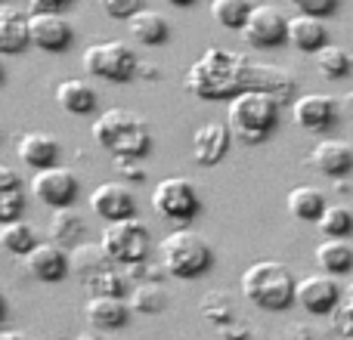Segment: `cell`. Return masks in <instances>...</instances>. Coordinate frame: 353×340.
<instances>
[{"mask_svg":"<svg viewBox=\"0 0 353 340\" xmlns=\"http://www.w3.org/2000/svg\"><path fill=\"white\" fill-rule=\"evenodd\" d=\"M341 300H344L341 285H338V279L329 273H313L298 281V304L304 306L307 312H313V316H329V312H335L338 306H341Z\"/></svg>","mask_w":353,"mask_h":340,"instance_id":"obj_11","label":"cell"},{"mask_svg":"<svg viewBox=\"0 0 353 340\" xmlns=\"http://www.w3.org/2000/svg\"><path fill=\"white\" fill-rule=\"evenodd\" d=\"M25 211V195L22 189H12V192H0V220L10 223V220H19V213Z\"/></svg>","mask_w":353,"mask_h":340,"instance_id":"obj_38","label":"cell"},{"mask_svg":"<svg viewBox=\"0 0 353 340\" xmlns=\"http://www.w3.org/2000/svg\"><path fill=\"white\" fill-rule=\"evenodd\" d=\"M87 291H90V297H130V291H134V279H130V273H121V269H115V263H112L105 273H99L93 281H87Z\"/></svg>","mask_w":353,"mask_h":340,"instance_id":"obj_30","label":"cell"},{"mask_svg":"<svg viewBox=\"0 0 353 340\" xmlns=\"http://www.w3.org/2000/svg\"><path fill=\"white\" fill-rule=\"evenodd\" d=\"M84 232H87V223H84V217L74 211V204L72 207H56L53 217H50V223H47V238L53 244H62V248H74V244H81Z\"/></svg>","mask_w":353,"mask_h":340,"instance_id":"obj_25","label":"cell"},{"mask_svg":"<svg viewBox=\"0 0 353 340\" xmlns=\"http://www.w3.org/2000/svg\"><path fill=\"white\" fill-rule=\"evenodd\" d=\"M186 93L214 103L251 90V59L226 47H208L186 72Z\"/></svg>","mask_w":353,"mask_h":340,"instance_id":"obj_1","label":"cell"},{"mask_svg":"<svg viewBox=\"0 0 353 340\" xmlns=\"http://www.w3.org/2000/svg\"><path fill=\"white\" fill-rule=\"evenodd\" d=\"M84 72L109 84H124L137 78L140 59L124 41H97L84 50Z\"/></svg>","mask_w":353,"mask_h":340,"instance_id":"obj_7","label":"cell"},{"mask_svg":"<svg viewBox=\"0 0 353 340\" xmlns=\"http://www.w3.org/2000/svg\"><path fill=\"white\" fill-rule=\"evenodd\" d=\"M37 229L28 220H10V223H0V248L12 257H25L37 248Z\"/></svg>","mask_w":353,"mask_h":340,"instance_id":"obj_29","label":"cell"},{"mask_svg":"<svg viewBox=\"0 0 353 340\" xmlns=\"http://www.w3.org/2000/svg\"><path fill=\"white\" fill-rule=\"evenodd\" d=\"M130 310L140 312V316H159V312L168 310V294L159 281H143V285H134L130 291Z\"/></svg>","mask_w":353,"mask_h":340,"instance_id":"obj_33","label":"cell"},{"mask_svg":"<svg viewBox=\"0 0 353 340\" xmlns=\"http://www.w3.org/2000/svg\"><path fill=\"white\" fill-rule=\"evenodd\" d=\"M341 111H347V115L353 118V93H347V96L341 99Z\"/></svg>","mask_w":353,"mask_h":340,"instance_id":"obj_45","label":"cell"},{"mask_svg":"<svg viewBox=\"0 0 353 340\" xmlns=\"http://www.w3.org/2000/svg\"><path fill=\"white\" fill-rule=\"evenodd\" d=\"M90 211L97 213V217L109 220V223H115V220H130L137 213V198L124 182H115V180L99 182L90 192Z\"/></svg>","mask_w":353,"mask_h":340,"instance_id":"obj_14","label":"cell"},{"mask_svg":"<svg viewBox=\"0 0 353 340\" xmlns=\"http://www.w3.org/2000/svg\"><path fill=\"white\" fill-rule=\"evenodd\" d=\"M285 207L294 220H304V223H319V217L325 213V192L316 186H294L285 198Z\"/></svg>","mask_w":353,"mask_h":340,"instance_id":"obj_27","label":"cell"},{"mask_svg":"<svg viewBox=\"0 0 353 340\" xmlns=\"http://www.w3.org/2000/svg\"><path fill=\"white\" fill-rule=\"evenodd\" d=\"M344 304H347V306H353V281L347 285V291H344Z\"/></svg>","mask_w":353,"mask_h":340,"instance_id":"obj_47","label":"cell"},{"mask_svg":"<svg viewBox=\"0 0 353 340\" xmlns=\"http://www.w3.org/2000/svg\"><path fill=\"white\" fill-rule=\"evenodd\" d=\"M74 0H28V12H65Z\"/></svg>","mask_w":353,"mask_h":340,"instance_id":"obj_40","label":"cell"},{"mask_svg":"<svg viewBox=\"0 0 353 340\" xmlns=\"http://www.w3.org/2000/svg\"><path fill=\"white\" fill-rule=\"evenodd\" d=\"M232 127L226 121H208L201 127H195L192 134V158L199 161L201 167H214L226 158L232 146Z\"/></svg>","mask_w":353,"mask_h":340,"instance_id":"obj_13","label":"cell"},{"mask_svg":"<svg viewBox=\"0 0 353 340\" xmlns=\"http://www.w3.org/2000/svg\"><path fill=\"white\" fill-rule=\"evenodd\" d=\"M239 34H242L245 47L254 50L282 47V43H288V16L273 3H257Z\"/></svg>","mask_w":353,"mask_h":340,"instance_id":"obj_9","label":"cell"},{"mask_svg":"<svg viewBox=\"0 0 353 340\" xmlns=\"http://www.w3.org/2000/svg\"><path fill=\"white\" fill-rule=\"evenodd\" d=\"M313 257H316V266L335 279L353 269V244H347V238H323Z\"/></svg>","mask_w":353,"mask_h":340,"instance_id":"obj_26","label":"cell"},{"mask_svg":"<svg viewBox=\"0 0 353 340\" xmlns=\"http://www.w3.org/2000/svg\"><path fill=\"white\" fill-rule=\"evenodd\" d=\"M31 192L37 195L41 204H47L50 211L56 207H72L78 201V192H81V182L74 176L72 167H47V170H37L34 180H31Z\"/></svg>","mask_w":353,"mask_h":340,"instance_id":"obj_10","label":"cell"},{"mask_svg":"<svg viewBox=\"0 0 353 340\" xmlns=\"http://www.w3.org/2000/svg\"><path fill=\"white\" fill-rule=\"evenodd\" d=\"M316 226L325 238H347L353 232V211L344 204H329Z\"/></svg>","mask_w":353,"mask_h":340,"instance_id":"obj_34","label":"cell"},{"mask_svg":"<svg viewBox=\"0 0 353 340\" xmlns=\"http://www.w3.org/2000/svg\"><path fill=\"white\" fill-rule=\"evenodd\" d=\"M12 189H22V176L10 164H0V192H12Z\"/></svg>","mask_w":353,"mask_h":340,"instance_id":"obj_41","label":"cell"},{"mask_svg":"<svg viewBox=\"0 0 353 340\" xmlns=\"http://www.w3.org/2000/svg\"><path fill=\"white\" fill-rule=\"evenodd\" d=\"M288 6H292L294 12H304V16H319V19H325V16H332V12L338 10V3L341 0H285Z\"/></svg>","mask_w":353,"mask_h":340,"instance_id":"obj_36","label":"cell"},{"mask_svg":"<svg viewBox=\"0 0 353 340\" xmlns=\"http://www.w3.org/2000/svg\"><path fill=\"white\" fill-rule=\"evenodd\" d=\"M97 3L112 19H130L143 10V0H97Z\"/></svg>","mask_w":353,"mask_h":340,"instance_id":"obj_37","label":"cell"},{"mask_svg":"<svg viewBox=\"0 0 353 340\" xmlns=\"http://www.w3.org/2000/svg\"><path fill=\"white\" fill-rule=\"evenodd\" d=\"M279 109L282 103H276L267 93H239L236 99H230L226 105V124L232 127V136L245 146H261L270 140V134L279 124Z\"/></svg>","mask_w":353,"mask_h":340,"instance_id":"obj_4","label":"cell"},{"mask_svg":"<svg viewBox=\"0 0 353 340\" xmlns=\"http://www.w3.org/2000/svg\"><path fill=\"white\" fill-rule=\"evenodd\" d=\"M115 167H118V173H121L124 180H134V182L143 180V170L134 164V158H115Z\"/></svg>","mask_w":353,"mask_h":340,"instance_id":"obj_43","label":"cell"},{"mask_svg":"<svg viewBox=\"0 0 353 340\" xmlns=\"http://www.w3.org/2000/svg\"><path fill=\"white\" fill-rule=\"evenodd\" d=\"M165 3H171V6H192L195 0H165Z\"/></svg>","mask_w":353,"mask_h":340,"instance_id":"obj_48","label":"cell"},{"mask_svg":"<svg viewBox=\"0 0 353 340\" xmlns=\"http://www.w3.org/2000/svg\"><path fill=\"white\" fill-rule=\"evenodd\" d=\"M16 155L34 170L56 167V158H59V140L50 136V134H43V130H28V134L19 136Z\"/></svg>","mask_w":353,"mask_h":340,"instance_id":"obj_22","label":"cell"},{"mask_svg":"<svg viewBox=\"0 0 353 340\" xmlns=\"http://www.w3.org/2000/svg\"><path fill=\"white\" fill-rule=\"evenodd\" d=\"M288 47H294L298 53L316 56L323 47H329V25L319 16L294 12V16L288 19Z\"/></svg>","mask_w":353,"mask_h":340,"instance_id":"obj_20","label":"cell"},{"mask_svg":"<svg viewBox=\"0 0 353 340\" xmlns=\"http://www.w3.org/2000/svg\"><path fill=\"white\" fill-rule=\"evenodd\" d=\"M152 207L165 220H171V223L186 229L201 211L199 189H195V182L186 180V176H165V180L152 189Z\"/></svg>","mask_w":353,"mask_h":340,"instance_id":"obj_8","label":"cell"},{"mask_svg":"<svg viewBox=\"0 0 353 340\" xmlns=\"http://www.w3.org/2000/svg\"><path fill=\"white\" fill-rule=\"evenodd\" d=\"M68 257H72V269H74V275H78L81 281H93L99 273H105V269L112 266V260H109V254L103 251V244H87V242H81V244H74L72 251H68Z\"/></svg>","mask_w":353,"mask_h":340,"instance_id":"obj_28","label":"cell"},{"mask_svg":"<svg viewBox=\"0 0 353 340\" xmlns=\"http://www.w3.org/2000/svg\"><path fill=\"white\" fill-rule=\"evenodd\" d=\"M87 322L97 331H118L130 322V300L128 297H90L84 306Z\"/></svg>","mask_w":353,"mask_h":340,"instance_id":"obj_21","label":"cell"},{"mask_svg":"<svg viewBox=\"0 0 353 340\" xmlns=\"http://www.w3.org/2000/svg\"><path fill=\"white\" fill-rule=\"evenodd\" d=\"M56 103L68 115H93L97 111V90L84 78H65L56 84Z\"/></svg>","mask_w":353,"mask_h":340,"instance_id":"obj_24","label":"cell"},{"mask_svg":"<svg viewBox=\"0 0 353 340\" xmlns=\"http://www.w3.org/2000/svg\"><path fill=\"white\" fill-rule=\"evenodd\" d=\"M99 244H103V251L109 254V260L115 266H137V263H146L152 235H149V226L143 220L130 217L105 226L103 235H99Z\"/></svg>","mask_w":353,"mask_h":340,"instance_id":"obj_6","label":"cell"},{"mask_svg":"<svg viewBox=\"0 0 353 340\" xmlns=\"http://www.w3.org/2000/svg\"><path fill=\"white\" fill-rule=\"evenodd\" d=\"M338 111H341V103L335 96H325V93H307V96H298L292 103L294 124L301 130H307V134L329 130L338 121Z\"/></svg>","mask_w":353,"mask_h":340,"instance_id":"obj_12","label":"cell"},{"mask_svg":"<svg viewBox=\"0 0 353 340\" xmlns=\"http://www.w3.org/2000/svg\"><path fill=\"white\" fill-rule=\"evenodd\" d=\"M128 28L134 34V41L143 43V47H161V43L171 41V22L159 10H146L143 6L137 16L128 19Z\"/></svg>","mask_w":353,"mask_h":340,"instance_id":"obj_23","label":"cell"},{"mask_svg":"<svg viewBox=\"0 0 353 340\" xmlns=\"http://www.w3.org/2000/svg\"><path fill=\"white\" fill-rule=\"evenodd\" d=\"M31 43V12L22 6L3 0L0 3V53L3 56H19L25 53Z\"/></svg>","mask_w":353,"mask_h":340,"instance_id":"obj_15","label":"cell"},{"mask_svg":"<svg viewBox=\"0 0 353 340\" xmlns=\"http://www.w3.org/2000/svg\"><path fill=\"white\" fill-rule=\"evenodd\" d=\"M93 142L112 158H146L152 152V130H149L146 118L137 115L134 109H105L103 115L93 121L90 127Z\"/></svg>","mask_w":353,"mask_h":340,"instance_id":"obj_2","label":"cell"},{"mask_svg":"<svg viewBox=\"0 0 353 340\" xmlns=\"http://www.w3.org/2000/svg\"><path fill=\"white\" fill-rule=\"evenodd\" d=\"M251 90L267 93L276 103H294L298 99V78L282 65H267V62H251Z\"/></svg>","mask_w":353,"mask_h":340,"instance_id":"obj_16","label":"cell"},{"mask_svg":"<svg viewBox=\"0 0 353 340\" xmlns=\"http://www.w3.org/2000/svg\"><path fill=\"white\" fill-rule=\"evenodd\" d=\"M313 59H316V72L323 74L325 81H344L353 74V56L344 47H332L329 43V47H323Z\"/></svg>","mask_w":353,"mask_h":340,"instance_id":"obj_31","label":"cell"},{"mask_svg":"<svg viewBox=\"0 0 353 340\" xmlns=\"http://www.w3.org/2000/svg\"><path fill=\"white\" fill-rule=\"evenodd\" d=\"M0 340H31L25 331H0Z\"/></svg>","mask_w":353,"mask_h":340,"instance_id":"obj_44","label":"cell"},{"mask_svg":"<svg viewBox=\"0 0 353 340\" xmlns=\"http://www.w3.org/2000/svg\"><path fill=\"white\" fill-rule=\"evenodd\" d=\"M254 6L251 0H211V19L226 31H242Z\"/></svg>","mask_w":353,"mask_h":340,"instance_id":"obj_32","label":"cell"},{"mask_svg":"<svg viewBox=\"0 0 353 340\" xmlns=\"http://www.w3.org/2000/svg\"><path fill=\"white\" fill-rule=\"evenodd\" d=\"M332 322H335V331L341 337H353V306H347L341 300V306L335 310V319H332Z\"/></svg>","mask_w":353,"mask_h":340,"instance_id":"obj_39","label":"cell"},{"mask_svg":"<svg viewBox=\"0 0 353 340\" xmlns=\"http://www.w3.org/2000/svg\"><path fill=\"white\" fill-rule=\"evenodd\" d=\"M220 334H223L226 340H251V328L245 322H230V325H223V328H217Z\"/></svg>","mask_w":353,"mask_h":340,"instance_id":"obj_42","label":"cell"},{"mask_svg":"<svg viewBox=\"0 0 353 340\" xmlns=\"http://www.w3.org/2000/svg\"><path fill=\"white\" fill-rule=\"evenodd\" d=\"M74 31L62 12H31V43L43 53H62Z\"/></svg>","mask_w":353,"mask_h":340,"instance_id":"obj_17","label":"cell"},{"mask_svg":"<svg viewBox=\"0 0 353 340\" xmlns=\"http://www.w3.org/2000/svg\"><path fill=\"white\" fill-rule=\"evenodd\" d=\"M159 254H161L165 273L180 281L201 279V275L214 266L211 244L192 229H176L171 235H165L159 244Z\"/></svg>","mask_w":353,"mask_h":340,"instance_id":"obj_5","label":"cell"},{"mask_svg":"<svg viewBox=\"0 0 353 340\" xmlns=\"http://www.w3.org/2000/svg\"><path fill=\"white\" fill-rule=\"evenodd\" d=\"M25 260V269H28L31 279L37 281H62L68 275V269H72V257H68V251L62 248V244H37L31 254L22 257Z\"/></svg>","mask_w":353,"mask_h":340,"instance_id":"obj_18","label":"cell"},{"mask_svg":"<svg viewBox=\"0 0 353 340\" xmlns=\"http://www.w3.org/2000/svg\"><path fill=\"white\" fill-rule=\"evenodd\" d=\"M307 161H310V167L316 170V173L332 176V180H338V176H350V170H353V146L350 142H344V140H319L316 146L310 149Z\"/></svg>","mask_w":353,"mask_h":340,"instance_id":"obj_19","label":"cell"},{"mask_svg":"<svg viewBox=\"0 0 353 340\" xmlns=\"http://www.w3.org/2000/svg\"><path fill=\"white\" fill-rule=\"evenodd\" d=\"M78 340H105V337H103V331H97V328H93V331H87V334H81Z\"/></svg>","mask_w":353,"mask_h":340,"instance_id":"obj_46","label":"cell"},{"mask_svg":"<svg viewBox=\"0 0 353 340\" xmlns=\"http://www.w3.org/2000/svg\"><path fill=\"white\" fill-rule=\"evenodd\" d=\"M201 316L211 319L217 328L236 322V319H232V300L226 297V291H211L208 294V297L201 300Z\"/></svg>","mask_w":353,"mask_h":340,"instance_id":"obj_35","label":"cell"},{"mask_svg":"<svg viewBox=\"0 0 353 340\" xmlns=\"http://www.w3.org/2000/svg\"><path fill=\"white\" fill-rule=\"evenodd\" d=\"M242 288L245 300L254 304L257 310L267 312H282L298 300V281H294L292 269L279 260H257L242 273Z\"/></svg>","mask_w":353,"mask_h":340,"instance_id":"obj_3","label":"cell"}]
</instances>
